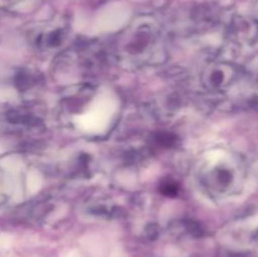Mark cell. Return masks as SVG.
<instances>
[{
  "mask_svg": "<svg viewBox=\"0 0 258 257\" xmlns=\"http://www.w3.org/2000/svg\"><path fill=\"white\" fill-rule=\"evenodd\" d=\"M256 72H257V75H256V80H257V82H258V65H256Z\"/></svg>",
  "mask_w": 258,
  "mask_h": 257,
  "instance_id": "cell-1",
  "label": "cell"
}]
</instances>
